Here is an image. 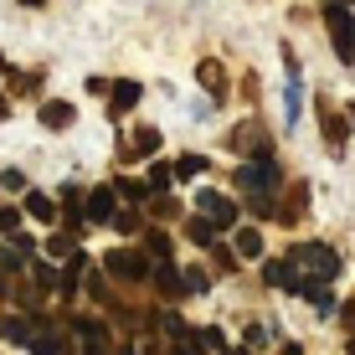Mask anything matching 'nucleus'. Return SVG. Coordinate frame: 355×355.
I'll return each mask as SVG.
<instances>
[{
  "label": "nucleus",
  "mask_w": 355,
  "mask_h": 355,
  "mask_svg": "<svg viewBox=\"0 0 355 355\" xmlns=\"http://www.w3.org/2000/svg\"><path fill=\"white\" fill-rule=\"evenodd\" d=\"M21 6H42V0H21Z\"/></svg>",
  "instance_id": "nucleus-33"
},
{
  "label": "nucleus",
  "mask_w": 355,
  "mask_h": 355,
  "mask_svg": "<svg viewBox=\"0 0 355 355\" xmlns=\"http://www.w3.org/2000/svg\"><path fill=\"white\" fill-rule=\"evenodd\" d=\"M103 273L124 278V284H144V278H150V263H144L139 252H129V248H114V252H103Z\"/></svg>",
  "instance_id": "nucleus-3"
},
{
  "label": "nucleus",
  "mask_w": 355,
  "mask_h": 355,
  "mask_svg": "<svg viewBox=\"0 0 355 355\" xmlns=\"http://www.w3.org/2000/svg\"><path fill=\"white\" fill-rule=\"evenodd\" d=\"M288 268H293V273H299L309 288H324L329 278L340 273V252L324 248V242H299V248L288 252Z\"/></svg>",
  "instance_id": "nucleus-1"
},
{
  "label": "nucleus",
  "mask_w": 355,
  "mask_h": 355,
  "mask_svg": "<svg viewBox=\"0 0 355 355\" xmlns=\"http://www.w3.org/2000/svg\"><path fill=\"white\" fill-rule=\"evenodd\" d=\"M237 186L248 191V196H273V191H278V165H273V160L242 165V170H237Z\"/></svg>",
  "instance_id": "nucleus-4"
},
{
  "label": "nucleus",
  "mask_w": 355,
  "mask_h": 355,
  "mask_svg": "<svg viewBox=\"0 0 355 355\" xmlns=\"http://www.w3.org/2000/svg\"><path fill=\"white\" fill-rule=\"evenodd\" d=\"M284 355H304V350H299V345H284Z\"/></svg>",
  "instance_id": "nucleus-31"
},
{
  "label": "nucleus",
  "mask_w": 355,
  "mask_h": 355,
  "mask_svg": "<svg viewBox=\"0 0 355 355\" xmlns=\"http://www.w3.org/2000/svg\"><path fill=\"white\" fill-rule=\"evenodd\" d=\"M196 78H201V88H211L216 98L227 93V83H222V67H216V62H201V67H196Z\"/></svg>",
  "instance_id": "nucleus-17"
},
{
  "label": "nucleus",
  "mask_w": 355,
  "mask_h": 355,
  "mask_svg": "<svg viewBox=\"0 0 355 355\" xmlns=\"http://www.w3.org/2000/svg\"><path fill=\"white\" fill-rule=\"evenodd\" d=\"M201 170H206V155H180V160L170 165V175H175V180H191V175H201Z\"/></svg>",
  "instance_id": "nucleus-16"
},
{
  "label": "nucleus",
  "mask_w": 355,
  "mask_h": 355,
  "mask_svg": "<svg viewBox=\"0 0 355 355\" xmlns=\"http://www.w3.org/2000/svg\"><path fill=\"white\" fill-rule=\"evenodd\" d=\"M72 103H62V98H52V103H42V124L46 129H72Z\"/></svg>",
  "instance_id": "nucleus-11"
},
{
  "label": "nucleus",
  "mask_w": 355,
  "mask_h": 355,
  "mask_svg": "<svg viewBox=\"0 0 355 355\" xmlns=\"http://www.w3.org/2000/svg\"><path fill=\"white\" fill-rule=\"evenodd\" d=\"M211 258H216V268H237V258H232L227 248H216V242H211Z\"/></svg>",
  "instance_id": "nucleus-28"
},
{
  "label": "nucleus",
  "mask_w": 355,
  "mask_h": 355,
  "mask_svg": "<svg viewBox=\"0 0 355 355\" xmlns=\"http://www.w3.org/2000/svg\"><path fill=\"white\" fill-rule=\"evenodd\" d=\"M134 103H139V83L124 78V83H114V88H108V114H114V119H124Z\"/></svg>",
  "instance_id": "nucleus-7"
},
{
  "label": "nucleus",
  "mask_w": 355,
  "mask_h": 355,
  "mask_svg": "<svg viewBox=\"0 0 355 355\" xmlns=\"http://www.w3.org/2000/svg\"><path fill=\"white\" fill-rule=\"evenodd\" d=\"M268 284H273V288H284V293H309V284H304V278L293 273L288 263H268Z\"/></svg>",
  "instance_id": "nucleus-9"
},
{
  "label": "nucleus",
  "mask_w": 355,
  "mask_h": 355,
  "mask_svg": "<svg viewBox=\"0 0 355 355\" xmlns=\"http://www.w3.org/2000/svg\"><path fill=\"white\" fill-rule=\"evenodd\" d=\"M196 345H201V350H227V335H222V329H201V335H196Z\"/></svg>",
  "instance_id": "nucleus-21"
},
{
  "label": "nucleus",
  "mask_w": 355,
  "mask_h": 355,
  "mask_svg": "<svg viewBox=\"0 0 355 355\" xmlns=\"http://www.w3.org/2000/svg\"><path fill=\"white\" fill-rule=\"evenodd\" d=\"M320 114H324V139L340 150V144H345V119H335V108H329V103H320Z\"/></svg>",
  "instance_id": "nucleus-15"
},
{
  "label": "nucleus",
  "mask_w": 355,
  "mask_h": 355,
  "mask_svg": "<svg viewBox=\"0 0 355 355\" xmlns=\"http://www.w3.org/2000/svg\"><path fill=\"white\" fill-rule=\"evenodd\" d=\"M144 237H150V252H155V258H170V237H165V232H144Z\"/></svg>",
  "instance_id": "nucleus-26"
},
{
  "label": "nucleus",
  "mask_w": 355,
  "mask_h": 355,
  "mask_svg": "<svg viewBox=\"0 0 355 355\" xmlns=\"http://www.w3.org/2000/svg\"><path fill=\"white\" fill-rule=\"evenodd\" d=\"M155 150H160V134L139 129V134H134V155H129V160H144V155H155Z\"/></svg>",
  "instance_id": "nucleus-19"
},
{
  "label": "nucleus",
  "mask_w": 355,
  "mask_h": 355,
  "mask_svg": "<svg viewBox=\"0 0 355 355\" xmlns=\"http://www.w3.org/2000/svg\"><path fill=\"white\" fill-rule=\"evenodd\" d=\"M108 222H114L119 232H139V211H134V206H129V211H114V216H108Z\"/></svg>",
  "instance_id": "nucleus-24"
},
{
  "label": "nucleus",
  "mask_w": 355,
  "mask_h": 355,
  "mask_svg": "<svg viewBox=\"0 0 355 355\" xmlns=\"http://www.w3.org/2000/svg\"><path fill=\"white\" fill-rule=\"evenodd\" d=\"M114 355H139V350H134V345H119V350H114Z\"/></svg>",
  "instance_id": "nucleus-30"
},
{
  "label": "nucleus",
  "mask_w": 355,
  "mask_h": 355,
  "mask_svg": "<svg viewBox=\"0 0 355 355\" xmlns=\"http://www.w3.org/2000/svg\"><path fill=\"white\" fill-rule=\"evenodd\" d=\"M237 252H242V258H258V252H263V237H258L252 227H242V232H237Z\"/></svg>",
  "instance_id": "nucleus-20"
},
{
  "label": "nucleus",
  "mask_w": 355,
  "mask_h": 355,
  "mask_svg": "<svg viewBox=\"0 0 355 355\" xmlns=\"http://www.w3.org/2000/svg\"><path fill=\"white\" fill-rule=\"evenodd\" d=\"M170 340H175V345H170V355H201L196 335H186V329H180V335H170Z\"/></svg>",
  "instance_id": "nucleus-23"
},
{
  "label": "nucleus",
  "mask_w": 355,
  "mask_h": 355,
  "mask_svg": "<svg viewBox=\"0 0 355 355\" xmlns=\"http://www.w3.org/2000/svg\"><path fill=\"white\" fill-rule=\"evenodd\" d=\"M155 284H160L165 299H180V293H186V284H180V268H175V263H160V268H155Z\"/></svg>",
  "instance_id": "nucleus-12"
},
{
  "label": "nucleus",
  "mask_w": 355,
  "mask_h": 355,
  "mask_svg": "<svg viewBox=\"0 0 355 355\" xmlns=\"http://www.w3.org/2000/svg\"><path fill=\"white\" fill-rule=\"evenodd\" d=\"M26 216L52 222V216H57V201H52V196H42V191H31V196H26Z\"/></svg>",
  "instance_id": "nucleus-14"
},
{
  "label": "nucleus",
  "mask_w": 355,
  "mask_h": 355,
  "mask_svg": "<svg viewBox=\"0 0 355 355\" xmlns=\"http://www.w3.org/2000/svg\"><path fill=\"white\" fill-rule=\"evenodd\" d=\"M170 180H175V175H170V165H155L150 180H144V191H170Z\"/></svg>",
  "instance_id": "nucleus-22"
},
{
  "label": "nucleus",
  "mask_w": 355,
  "mask_h": 355,
  "mask_svg": "<svg viewBox=\"0 0 355 355\" xmlns=\"http://www.w3.org/2000/svg\"><path fill=\"white\" fill-rule=\"evenodd\" d=\"M0 293H6V284H0Z\"/></svg>",
  "instance_id": "nucleus-35"
},
{
  "label": "nucleus",
  "mask_w": 355,
  "mask_h": 355,
  "mask_svg": "<svg viewBox=\"0 0 355 355\" xmlns=\"http://www.w3.org/2000/svg\"><path fill=\"white\" fill-rule=\"evenodd\" d=\"M324 26H329V42H335L340 62H355V21H350V10L329 0V10H324Z\"/></svg>",
  "instance_id": "nucleus-2"
},
{
  "label": "nucleus",
  "mask_w": 355,
  "mask_h": 355,
  "mask_svg": "<svg viewBox=\"0 0 355 355\" xmlns=\"http://www.w3.org/2000/svg\"><path fill=\"white\" fill-rule=\"evenodd\" d=\"M31 335H36L31 314H10V320H0V340H10V345H31Z\"/></svg>",
  "instance_id": "nucleus-8"
},
{
  "label": "nucleus",
  "mask_w": 355,
  "mask_h": 355,
  "mask_svg": "<svg viewBox=\"0 0 355 355\" xmlns=\"http://www.w3.org/2000/svg\"><path fill=\"white\" fill-rule=\"evenodd\" d=\"M227 355H252V350H227Z\"/></svg>",
  "instance_id": "nucleus-32"
},
{
  "label": "nucleus",
  "mask_w": 355,
  "mask_h": 355,
  "mask_svg": "<svg viewBox=\"0 0 355 355\" xmlns=\"http://www.w3.org/2000/svg\"><path fill=\"white\" fill-rule=\"evenodd\" d=\"M186 237H191V242H201V248H211L216 232H211V222H206V216H191V222H186Z\"/></svg>",
  "instance_id": "nucleus-18"
},
{
  "label": "nucleus",
  "mask_w": 355,
  "mask_h": 355,
  "mask_svg": "<svg viewBox=\"0 0 355 355\" xmlns=\"http://www.w3.org/2000/svg\"><path fill=\"white\" fill-rule=\"evenodd\" d=\"M78 335H83V355H114L108 350V329L98 320H78Z\"/></svg>",
  "instance_id": "nucleus-6"
},
{
  "label": "nucleus",
  "mask_w": 355,
  "mask_h": 355,
  "mask_svg": "<svg viewBox=\"0 0 355 355\" xmlns=\"http://www.w3.org/2000/svg\"><path fill=\"white\" fill-rule=\"evenodd\" d=\"M350 355H355V340H350Z\"/></svg>",
  "instance_id": "nucleus-34"
},
{
  "label": "nucleus",
  "mask_w": 355,
  "mask_h": 355,
  "mask_svg": "<svg viewBox=\"0 0 355 355\" xmlns=\"http://www.w3.org/2000/svg\"><path fill=\"white\" fill-rule=\"evenodd\" d=\"M6 191H26V175H21V170H6Z\"/></svg>",
  "instance_id": "nucleus-29"
},
{
  "label": "nucleus",
  "mask_w": 355,
  "mask_h": 355,
  "mask_svg": "<svg viewBox=\"0 0 355 355\" xmlns=\"http://www.w3.org/2000/svg\"><path fill=\"white\" fill-rule=\"evenodd\" d=\"M83 216H88V222H108V216H114V191H108V186L88 191V206H83Z\"/></svg>",
  "instance_id": "nucleus-10"
},
{
  "label": "nucleus",
  "mask_w": 355,
  "mask_h": 355,
  "mask_svg": "<svg viewBox=\"0 0 355 355\" xmlns=\"http://www.w3.org/2000/svg\"><path fill=\"white\" fill-rule=\"evenodd\" d=\"M21 227V211L16 206H0V232H16Z\"/></svg>",
  "instance_id": "nucleus-27"
},
{
  "label": "nucleus",
  "mask_w": 355,
  "mask_h": 355,
  "mask_svg": "<svg viewBox=\"0 0 355 355\" xmlns=\"http://www.w3.org/2000/svg\"><path fill=\"white\" fill-rule=\"evenodd\" d=\"M0 273H21V252L16 248H0Z\"/></svg>",
  "instance_id": "nucleus-25"
},
{
  "label": "nucleus",
  "mask_w": 355,
  "mask_h": 355,
  "mask_svg": "<svg viewBox=\"0 0 355 355\" xmlns=\"http://www.w3.org/2000/svg\"><path fill=\"white\" fill-rule=\"evenodd\" d=\"M108 191H114V196H124L129 206L150 201V191H144V180H129V175H119V180H114V186H108Z\"/></svg>",
  "instance_id": "nucleus-13"
},
{
  "label": "nucleus",
  "mask_w": 355,
  "mask_h": 355,
  "mask_svg": "<svg viewBox=\"0 0 355 355\" xmlns=\"http://www.w3.org/2000/svg\"><path fill=\"white\" fill-rule=\"evenodd\" d=\"M196 206H201V216L211 222V232H232V227H237V206H232L227 196L201 191V201H196Z\"/></svg>",
  "instance_id": "nucleus-5"
}]
</instances>
